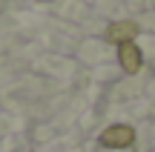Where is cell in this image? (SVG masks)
Returning a JSON list of instances; mask_svg holds the SVG:
<instances>
[{
    "label": "cell",
    "mask_w": 155,
    "mask_h": 152,
    "mask_svg": "<svg viewBox=\"0 0 155 152\" xmlns=\"http://www.w3.org/2000/svg\"><path fill=\"white\" fill-rule=\"evenodd\" d=\"M135 144V129L127 124H112L101 132V147L106 149H127Z\"/></svg>",
    "instance_id": "obj_1"
},
{
    "label": "cell",
    "mask_w": 155,
    "mask_h": 152,
    "mask_svg": "<svg viewBox=\"0 0 155 152\" xmlns=\"http://www.w3.org/2000/svg\"><path fill=\"white\" fill-rule=\"evenodd\" d=\"M118 60H121V69H124L127 75L141 72V66H144L141 46H135V40H129V43H121V46H118Z\"/></svg>",
    "instance_id": "obj_2"
},
{
    "label": "cell",
    "mask_w": 155,
    "mask_h": 152,
    "mask_svg": "<svg viewBox=\"0 0 155 152\" xmlns=\"http://www.w3.org/2000/svg\"><path fill=\"white\" fill-rule=\"evenodd\" d=\"M138 37V23L135 20H118V23H109L106 29V40L109 43H129V40Z\"/></svg>",
    "instance_id": "obj_3"
}]
</instances>
